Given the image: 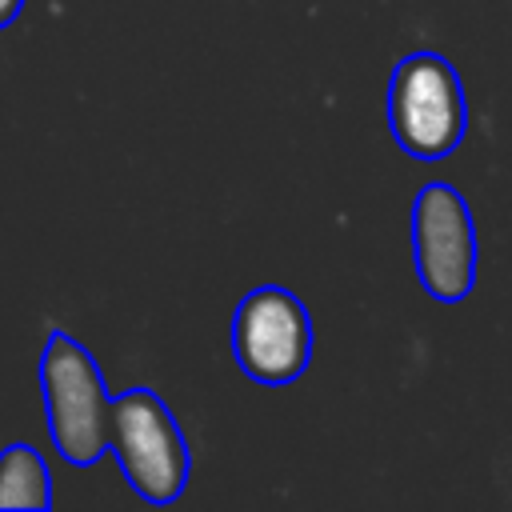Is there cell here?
Here are the masks:
<instances>
[{"label":"cell","mask_w":512,"mask_h":512,"mask_svg":"<svg viewBox=\"0 0 512 512\" xmlns=\"http://www.w3.org/2000/svg\"><path fill=\"white\" fill-rule=\"evenodd\" d=\"M40 392L48 412V436L64 464L88 468L108 452V412L104 372L92 352L68 332H52L40 352Z\"/></svg>","instance_id":"cell-1"},{"label":"cell","mask_w":512,"mask_h":512,"mask_svg":"<svg viewBox=\"0 0 512 512\" xmlns=\"http://www.w3.org/2000/svg\"><path fill=\"white\" fill-rule=\"evenodd\" d=\"M108 452L116 456L128 488L148 504L180 500L188 484V440L172 408L152 388H128L108 412Z\"/></svg>","instance_id":"cell-2"},{"label":"cell","mask_w":512,"mask_h":512,"mask_svg":"<svg viewBox=\"0 0 512 512\" xmlns=\"http://www.w3.org/2000/svg\"><path fill=\"white\" fill-rule=\"evenodd\" d=\"M388 128L412 160H444L468 132V100L440 52H412L388 80Z\"/></svg>","instance_id":"cell-3"},{"label":"cell","mask_w":512,"mask_h":512,"mask_svg":"<svg viewBox=\"0 0 512 512\" xmlns=\"http://www.w3.org/2000/svg\"><path fill=\"white\" fill-rule=\"evenodd\" d=\"M232 356L256 384L284 388L312 360V316L304 300L280 284L252 288L232 312Z\"/></svg>","instance_id":"cell-4"},{"label":"cell","mask_w":512,"mask_h":512,"mask_svg":"<svg viewBox=\"0 0 512 512\" xmlns=\"http://www.w3.org/2000/svg\"><path fill=\"white\" fill-rule=\"evenodd\" d=\"M412 260L424 292L440 304H456L476 288V224L468 200L432 180L412 200Z\"/></svg>","instance_id":"cell-5"},{"label":"cell","mask_w":512,"mask_h":512,"mask_svg":"<svg viewBox=\"0 0 512 512\" xmlns=\"http://www.w3.org/2000/svg\"><path fill=\"white\" fill-rule=\"evenodd\" d=\"M0 508H52V476L32 444H8L0 452Z\"/></svg>","instance_id":"cell-6"},{"label":"cell","mask_w":512,"mask_h":512,"mask_svg":"<svg viewBox=\"0 0 512 512\" xmlns=\"http://www.w3.org/2000/svg\"><path fill=\"white\" fill-rule=\"evenodd\" d=\"M20 8H24V0H0V28H8L20 16Z\"/></svg>","instance_id":"cell-7"}]
</instances>
